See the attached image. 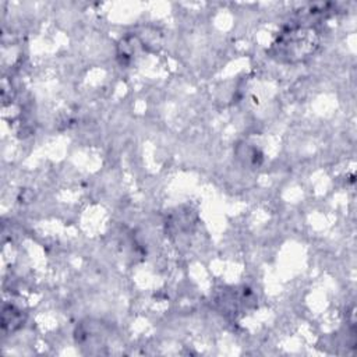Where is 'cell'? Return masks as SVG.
<instances>
[{"instance_id":"obj_1","label":"cell","mask_w":357,"mask_h":357,"mask_svg":"<svg viewBox=\"0 0 357 357\" xmlns=\"http://www.w3.org/2000/svg\"><path fill=\"white\" fill-rule=\"evenodd\" d=\"M278 59H284L287 61H298L314 52L317 47V39L312 29L307 28H293L283 33L275 43Z\"/></svg>"}]
</instances>
